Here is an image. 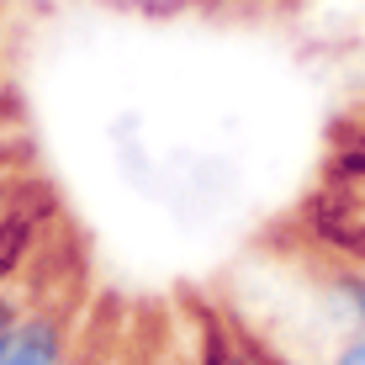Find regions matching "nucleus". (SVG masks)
I'll return each instance as SVG.
<instances>
[{"label":"nucleus","mask_w":365,"mask_h":365,"mask_svg":"<svg viewBox=\"0 0 365 365\" xmlns=\"http://www.w3.org/2000/svg\"><path fill=\"white\" fill-rule=\"evenodd\" d=\"M201 365H228V349H222V312H207V323H201Z\"/></svg>","instance_id":"nucleus-6"},{"label":"nucleus","mask_w":365,"mask_h":365,"mask_svg":"<svg viewBox=\"0 0 365 365\" xmlns=\"http://www.w3.org/2000/svg\"><path fill=\"white\" fill-rule=\"evenodd\" d=\"M43 292V286H37ZM37 292L27 281H6L0 286V355H6V344H11V334H16V323L27 318V307L37 302Z\"/></svg>","instance_id":"nucleus-4"},{"label":"nucleus","mask_w":365,"mask_h":365,"mask_svg":"<svg viewBox=\"0 0 365 365\" xmlns=\"http://www.w3.org/2000/svg\"><path fill=\"white\" fill-rule=\"evenodd\" d=\"M334 365H365V334H355V339H349V344L334 355Z\"/></svg>","instance_id":"nucleus-7"},{"label":"nucleus","mask_w":365,"mask_h":365,"mask_svg":"<svg viewBox=\"0 0 365 365\" xmlns=\"http://www.w3.org/2000/svg\"><path fill=\"white\" fill-rule=\"evenodd\" d=\"M80 318H85V307H80V292H74V286H64V292H37L27 318L11 334L0 365H69Z\"/></svg>","instance_id":"nucleus-1"},{"label":"nucleus","mask_w":365,"mask_h":365,"mask_svg":"<svg viewBox=\"0 0 365 365\" xmlns=\"http://www.w3.org/2000/svg\"><path fill=\"white\" fill-rule=\"evenodd\" d=\"M32 249H37V228L16 212H6L0 217V286L21 281V270L32 265Z\"/></svg>","instance_id":"nucleus-3"},{"label":"nucleus","mask_w":365,"mask_h":365,"mask_svg":"<svg viewBox=\"0 0 365 365\" xmlns=\"http://www.w3.org/2000/svg\"><path fill=\"white\" fill-rule=\"evenodd\" d=\"M249 344H255V355H259V365H292V360H281V355H275V349H265V344H259L255 334H249Z\"/></svg>","instance_id":"nucleus-8"},{"label":"nucleus","mask_w":365,"mask_h":365,"mask_svg":"<svg viewBox=\"0 0 365 365\" xmlns=\"http://www.w3.org/2000/svg\"><path fill=\"white\" fill-rule=\"evenodd\" d=\"M133 365H185V360H175V355H170V339H165V334H143V329H138Z\"/></svg>","instance_id":"nucleus-5"},{"label":"nucleus","mask_w":365,"mask_h":365,"mask_svg":"<svg viewBox=\"0 0 365 365\" xmlns=\"http://www.w3.org/2000/svg\"><path fill=\"white\" fill-rule=\"evenodd\" d=\"M111 302H101L80 318V334H74V349H69V365H133V349H138V329L128 318L111 323L106 318Z\"/></svg>","instance_id":"nucleus-2"}]
</instances>
